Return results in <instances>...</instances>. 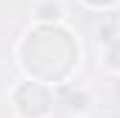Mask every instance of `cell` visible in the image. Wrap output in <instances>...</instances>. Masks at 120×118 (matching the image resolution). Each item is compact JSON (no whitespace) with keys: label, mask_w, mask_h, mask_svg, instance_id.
I'll return each instance as SVG.
<instances>
[{"label":"cell","mask_w":120,"mask_h":118,"mask_svg":"<svg viewBox=\"0 0 120 118\" xmlns=\"http://www.w3.org/2000/svg\"><path fill=\"white\" fill-rule=\"evenodd\" d=\"M34 17L36 20H61L64 17V8H61L59 0H45V3H36L34 6Z\"/></svg>","instance_id":"1"}]
</instances>
